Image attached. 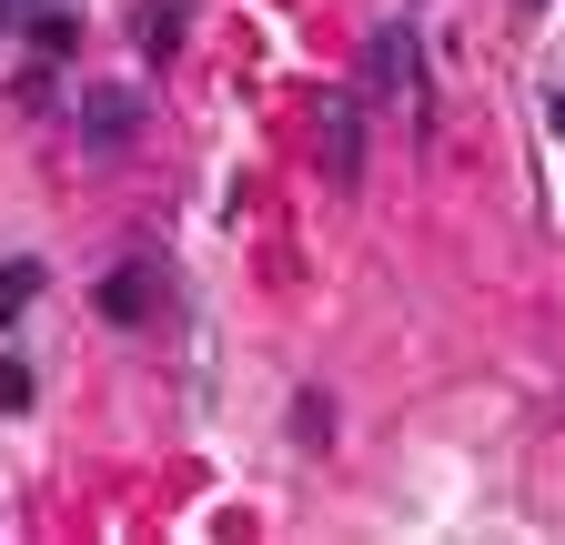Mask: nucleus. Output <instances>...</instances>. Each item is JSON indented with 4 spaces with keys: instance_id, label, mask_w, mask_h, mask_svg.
I'll use <instances>...</instances> for the list:
<instances>
[{
    "instance_id": "f257e3e1",
    "label": "nucleus",
    "mask_w": 565,
    "mask_h": 545,
    "mask_svg": "<svg viewBox=\"0 0 565 545\" xmlns=\"http://www.w3.org/2000/svg\"><path fill=\"white\" fill-rule=\"evenodd\" d=\"M323 162H333V182L353 192V172H364V142H353V101H343V92L323 101Z\"/></svg>"
},
{
    "instance_id": "f03ea898",
    "label": "nucleus",
    "mask_w": 565,
    "mask_h": 545,
    "mask_svg": "<svg viewBox=\"0 0 565 545\" xmlns=\"http://www.w3.org/2000/svg\"><path fill=\"white\" fill-rule=\"evenodd\" d=\"M131 121H141V92H92V111H82V142H131Z\"/></svg>"
},
{
    "instance_id": "7ed1b4c3",
    "label": "nucleus",
    "mask_w": 565,
    "mask_h": 545,
    "mask_svg": "<svg viewBox=\"0 0 565 545\" xmlns=\"http://www.w3.org/2000/svg\"><path fill=\"white\" fill-rule=\"evenodd\" d=\"M364 61H374V92H384V101H404V92H414V41H404V21H394V31H374V51H364Z\"/></svg>"
},
{
    "instance_id": "20e7f679",
    "label": "nucleus",
    "mask_w": 565,
    "mask_h": 545,
    "mask_svg": "<svg viewBox=\"0 0 565 545\" xmlns=\"http://www.w3.org/2000/svg\"><path fill=\"white\" fill-rule=\"evenodd\" d=\"M0 21H11V31H41V41H61L71 21H82V0H0Z\"/></svg>"
},
{
    "instance_id": "39448f33",
    "label": "nucleus",
    "mask_w": 565,
    "mask_h": 545,
    "mask_svg": "<svg viewBox=\"0 0 565 545\" xmlns=\"http://www.w3.org/2000/svg\"><path fill=\"white\" fill-rule=\"evenodd\" d=\"M131 31H141V51H172V41H182V0H141Z\"/></svg>"
},
{
    "instance_id": "423d86ee",
    "label": "nucleus",
    "mask_w": 565,
    "mask_h": 545,
    "mask_svg": "<svg viewBox=\"0 0 565 545\" xmlns=\"http://www.w3.org/2000/svg\"><path fill=\"white\" fill-rule=\"evenodd\" d=\"M152 293H162V272H141V263H131V272H121V284H111V313H141V303H152Z\"/></svg>"
},
{
    "instance_id": "0eeeda50",
    "label": "nucleus",
    "mask_w": 565,
    "mask_h": 545,
    "mask_svg": "<svg viewBox=\"0 0 565 545\" xmlns=\"http://www.w3.org/2000/svg\"><path fill=\"white\" fill-rule=\"evenodd\" d=\"M545 121H555V142H565V82H555V92H545Z\"/></svg>"
}]
</instances>
